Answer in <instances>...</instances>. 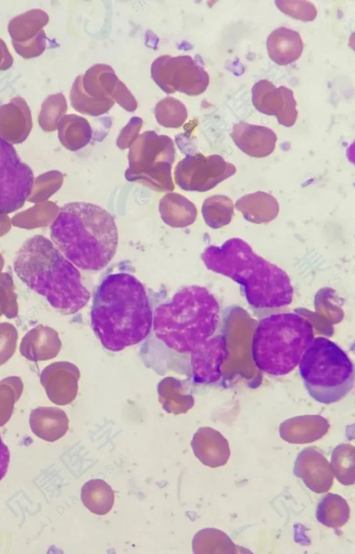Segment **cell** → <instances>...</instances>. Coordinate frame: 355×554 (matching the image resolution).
<instances>
[{
    "instance_id": "1",
    "label": "cell",
    "mask_w": 355,
    "mask_h": 554,
    "mask_svg": "<svg viewBox=\"0 0 355 554\" xmlns=\"http://www.w3.org/2000/svg\"><path fill=\"white\" fill-rule=\"evenodd\" d=\"M153 315L141 282L131 274L115 272L106 276L96 289L91 324L104 348L116 352L148 337Z\"/></svg>"
},
{
    "instance_id": "34",
    "label": "cell",
    "mask_w": 355,
    "mask_h": 554,
    "mask_svg": "<svg viewBox=\"0 0 355 554\" xmlns=\"http://www.w3.org/2000/svg\"><path fill=\"white\" fill-rule=\"evenodd\" d=\"M23 389L24 383L19 376H8L0 381V427L10 419Z\"/></svg>"
},
{
    "instance_id": "14",
    "label": "cell",
    "mask_w": 355,
    "mask_h": 554,
    "mask_svg": "<svg viewBox=\"0 0 355 554\" xmlns=\"http://www.w3.org/2000/svg\"><path fill=\"white\" fill-rule=\"evenodd\" d=\"M252 100L258 111L276 116L281 125L291 127L295 124L298 112L291 89L284 86L276 87L271 82L261 80L252 89Z\"/></svg>"
},
{
    "instance_id": "11",
    "label": "cell",
    "mask_w": 355,
    "mask_h": 554,
    "mask_svg": "<svg viewBox=\"0 0 355 554\" xmlns=\"http://www.w3.org/2000/svg\"><path fill=\"white\" fill-rule=\"evenodd\" d=\"M236 166L218 155H187L178 163L174 178L178 186L184 191H207L232 176Z\"/></svg>"
},
{
    "instance_id": "35",
    "label": "cell",
    "mask_w": 355,
    "mask_h": 554,
    "mask_svg": "<svg viewBox=\"0 0 355 554\" xmlns=\"http://www.w3.org/2000/svg\"><path fill=\"white\" fill-rule=\"evenodd\" d=\"M67 110V101L62 93L49 95L41 106L38 116L40 126L46 132L55 130Z\"/></svg>"
},
{
    "instance_id": "28",
    "label": "cell",
    "mask_w": 355,
    "mask_h": 554,
    "mask_svg": "<svg viewBox=\"0 0 355 554\" xmlns=\"http://www.w3.org/2000/svg\"><path fill=\"white\" fill-rule=\"evenodd\" d=\"M159 401L168 413L179 415L187 413L193 405V399L184 394L179 380L167 377L157 386Z\"/></svg>"
},
{
    "instance_id": "30",
    "label": "cell",
    "mask_w": 355,
    "mask_h": 554,
    "mask_svg": "<svg viewBox=\"0 0 355 554\" xmlns=\"http://www.w3.org/2000/svg\"><path fill=\"white\" fill-rule=\"evenodd\" d=\"M316 518L324 526L338 528L347 523L349 518V507L342 496L329 493L318 504Z\"/></svg>"
},
{
    "instance_id": "7",
    "label": "cell",
    "mask_w": 355,
    "mask_h": 554,
    "mask_svg": "<svg viewBox=\"0 0 355 554\" xmlns=\"http://www.w3.org/2000/svg\"><path fill=\"white\" fill-rule=\"evenodd\" d=\"M298 365L306 390L320 403L337 402L353 388L354 364L346 352L329 338H314Z\"/></svg>"
},
{
    "instance_id": "19",
    "label": "cell",
    "mask_w": 355,
    "mask_h": 554,
    "mask_svg": "<svg viewBox=\"0 0 355 554\" xmlns=\"http://www.w3.org/2000/svg\"><path fill=\"white\" fill-rule=\"evenodd\" d=\"M230 136L242 152L257 158L270 155L275 150L277 139L271 129L243 121L233 125Z\"/></svg>"
},
{
    "instance_id": "18",
    "label": "cell",
    "mask_w": 355,
    "mask_h": 554,
    "mask_svg": "<svg viewBox=\"0 0 355 554\" xmlns=\"http://www.w3.org/2000/svg\"><path fill=\"white\" fill-rule=\"evenodd\" d=\"M32 127L31 112L24 98L14 97L0 106V138L9 143H21Z\"/></svg>"
},
{
    "instance_id": "41",
    "label": "cell",
    "mask_w": 355,
    "mask_h": 554,
    "mask_svg": "<svg viewBox=\"0 0 355 554\" xmlns=\"http://www.w3.org/2000/svg\"><path fill=\"white\" fill-rule=\"evenodd\" d=\"M10 455L7 445L3 442L0 435V481L6 476L9 463Z\"/></svg>"
},
{
    "instance_id": "3",
    "label": "cell",
    "mask_w": 355,
    "mask_h": 554,
    "mask_svg": "<svg viewBox=\"0 0 355 554\" xmlns=\"http://www.w3.org/2000/svg\"><path fill=\"white\" fill-rule=\"evenodd\" d=\"M13 267L29 288L45 297L62 313H76L90 300L76 266L42 235L24 243L15 254Z\"/></svg>"
},
{
    "instance_id": "17",
    "label": "cell",
    "mask_w": 355,
    "mask_h": 554,
    "mask_svg": "<svg viewBox=\"0 0 355 554\" xmlns=\"http://www.w3.org/2000/svg\"><path fill=\"white\" fill-rule=\"evenodd\" d=\"M293 473L302 479L309 490L318 494L327 492L334 482L328 460L318 449L312 447L304 448L297 455Z\"/></svg>"
},
{
    "instance_id": "38",
    "label": "cell",
    "mask_w": 355,
    "mask_h": 554,
    "mask_svg": "<svg viewBox=\"0 0 355 554\" xmlns=\"http://www.w3.org/2000/svg\"><path fill=\"white\" fill-rule=\"evenodd\" d=\"M277 7L286 15L304 21L315 19L317 9L313 3L308 1H275Z\"/></svg>"
},
{
    "instance_id": "12",
    "label": "cell",
    "mask_w": 355,
    "mask_h": 554,
    "mask_svg": "<svg viewBox=\"0 0 355 554\" xmlns=\"http://www.w3.org/2000/svg\"><path fill=\"white\" fill-rule=\"evenodd\" d=\"M49 20L42 9L34 8L10 20L8 31L15 51L25 59L40 55L46 47V36L43 28Z\"/></svg>"
},
{
    "instance_id": "27",
    "label": "cell",
    "mask_w": 355,
    "mask_h": 554,
    "mask_svg": "<svg viewBox=\"0 0 355 554\" xmlns=\"http://www.w3.org/2000/svg\"><path fill=\"white\" fill-rule=\"evenodd\" d=\"M80 498L84 505L90 512L98 515H105L113 507L114 493L105 481L92 479L82 487Z\"/></svg>"
},
{
    "instance_id": "15",
    "label": "cell",
    "mask_w": 355,
    "mask_h": 554,
    "mask_svg": "<svg viewBox=\"0 0 355 554\" xmlns=\"http://www.w3.org/2000/svg\"><path fill=\"white\" fill-rule=\"evenodd\" d=\"M225 336L214 335L189 355L193 381L200 384H212L222 376L221 366L227 357Z\"/></svg>"
},
{
    "instance_id": "4",
    "label": "cell",
    "mask_w": 355,
    "mask_h": 554,
    "mask_svg": "<svg viewBox=\"0 0 355 554\" xmlns=\"http://www.w3.org/2000/svg\"><path fill=\"white\" fill-rule=\"evenodd\" d=\"M52 242L74 266L84 270H99L108 265L118 245L113 216L90 202L64 205L50 228Z\"/></svg>"
},
{
    "instance_id": "25",
    "label": "cell",
    "mask_w": 355,
    "mask_h": 554,
    "mask_svg": "<svg viewBox=\"0 0 355 554\" xmlns=\"http://www.w3.org/2000/svg\"><path fill=\"white\" fill-rule=\"evenodd\" d=\"M235 207L247 221L256 224L273 220L279 211L277 200L271 194L261 191L243 196L236 200Z\"/></svg>"
},
{
    "instance_id": "2",
    "label": "cell",
    "mask_w": 355,
    "mask_h": 554,
    "mask_svg": "<svg viewBox=\"0 0 355 554\" xmlns=\"http://www.w3.org/2000/svg\"><path fill=\"white\" fill-rule=\"evenodd\" d=\"M201 259L207 269L238 283L254 308H279L293 301V288L287 273L256 254L240 238L208 246Z\"/></svg>"
},
{
    "instance_id": "16",
    "label": "cell",
    "mask_w": 355,
    "mask_h": 554,
    "mask_svg": "<svg viewBox=\"0 0 355 554\" xmlns=\"http://www.w3.org/2000/svg\"><path fill=\"white\" fill-rule=\"evenodd\" d=\"M79 378V370L74 364L58 361L43 369L40 383L51 401L56 405L65 406L76 397Z\"/></svg>"
},
{
    "instance_id": "40",
    "label": "cell",
    "mask_w": 355,
    "mask_h": 554,
    "mask_svg": "<svg viewBox=\"0 0 355 554\" xmlns=\"http://www.w3.org/2000/svg\"><path fill=\"white\" fill-rule=\"evenodd\" d=\"M141 125V119L137 116L132 118L118 137V146L121 148L130 147L138 137Z\"/></svg>"
},
{
    "instance_id": "26",
    "label": "cell",
    "mask_w": 355,
    "mask_h": 554,
    "mask_svg": "<svg viewBox=\"0 0 355 554\" xmlns=\"http://www.w3.org/2000/svg\"><path fill=\"white\" fill-rule=\"evenodd\" d=\"M57 128L60 142L70 150L83 148L92 138V131L88 121L75 114L64 115Z\"/></svg>"
},
{
    "instance_id": "24",
    "label": "cell",
    "mask_w": 355,
    "mask_h": 554,
    "mask_svg": "<svg viewBox=\"0 0 355 554\" xmlns=\"http://www.w3.org/2000/svg\"><path fill=\"white\" fill-rule=\"evenodd\" d=\"M266 46L270 59L279 65L296 61L304 49L299 33L285 27L273 31L267 38Z\"/></svg>"
},
{
    "instance_id": "10",
    "label": "cell",
    "mask_w": 355,
    "mask_h": 554,
    "mask_svg": "<svg viewBox=\"0 0 355 554\" xmlns=\"http://www.w3.org/2000/svg\"><path fill=\"white\" fill-rule=\"evenodd\" d=\"M33 182L31 168L21 160L11 144L0 138V216L21 208Z\"/></svg>"
},
{
    "instance_id": "21",
    "label": "cell",
    "mask_w": 355,
    "mask_h": 554,
    "mask_svg": "<svg viewBox=\"0 0 355 554\" xmlns=\"http://www.w3.org/2000/svg\"><path fill=\"white\" fill-rule=\"evenodd\" d=\"M61 347V340L55 329L38 324L24 335L19 345V352L26 359L37 362L55 358Z\"/></svg>"
},
{
    "instance_id": "22",
    "label": "cell",
    "mask_w": 355,
    "mask_h": 554,
    "mask_svg": "<svg viewBox=\"0 0 355 554\" xmlns=\"http://www.w3.org/2000/svg\"><path fill=\"white\" fill-rule=\"evenodd\" d=\"M29 424L36 436L50 442L62 438L69 429L67 415L58 407L40 406L33 409Z\"/></svg>"
},
{
    "instance_id": "33",
    "label": "cell",
    "mask_w": 355,
    "mask_h": 554,
    "mask_svg": "<svg viewBox=\"0 0 355 554\" xmlns=\"http://www.w3.org/2000/svg\"><path fill=\"white\" fill-rule=\"evenodd\" d=\"M355 448L349 444L338 445L333 451L330 467L336 479L344 485L354 483Z\"/></svg>"
},
{
    "instance_id": "23",
    "label": "cell",
    "mask_w": 355,
    "mask_h": 554,
    "mask_svg": "<svg viewBox=\"0 0 355 554\" xmlns=\"http://www.w3.org/2000/svg\"><path fill=\"white\" fill-rule=\"evenodd\" d=\"M329 424L318 416L297 417L287 419L279 426V435L292 444H305L322 438L327 432Z\"/></svg>"
},
{
    "instance_id": "8",
    "label": "cell",
    "mask_w": 355,
    "mask_h": 554,
    "mask_svg": "<svg viewBox=\"0 0 355 554\" xmlns=\"http://www.w3.org/2000/svg\"><path fill=\"white\" fill-rule=\"evenodd\" d=\"M175 150L172 139L155 131L139 135L130 146L125 176L158 191L174 189L171 177Z\"/></svg>"
},
{
    "instance_id": "36",
    "label": "cell",
    "mask_w": 355,
    "mask_h": 554,
    "mask_svg": "<svg viewBox=\"0 0 355 554\" xmlns=\"http://www.w3.org/2000/svg\"><path fill=\"white\" fill-rule=\"evenodd\" d=\"M155 113L157 123L166 128H180L187 118L184 105L172 96H167L159 101L155 106Z\"/></svg>"
},
{
    "instance_id": "5",
    "label": "cell",
    "mask_w": 355,
    "mask_h": 554,
    "mask_svg": "<svg viewBox=\"0 0 355 554\" xmlns=\"http://www.w3.org/2000/svg\"><path fill=\"white\" fill-rule=\"evenodd\" d=\"M219 320L216 297L206 288L193 285L155 309L151 331L168 349L190 355L215 335Z\"/></svg>"
},
{
    "instance_id": "29",
    "label": "cell",
    "mask_w": 355,
    "mask_h": 554,
    "mask_svg": "<svg viewBox=\"0 0 355 554\" xmlns=\"http://www.w3.org/2000/svg\"><path fill=\"white\" fill-rule=\"evenodd\" d=\"M196 554L236 553L237 547L223 531L209 528L199 530L192 540Z\"/></svg>"
},
{
    "instance_id": "39",
    "label": "cell",
    "mask_w": 355,
    "mask_h": 554,
    "mask_svg": "<svg viewBox=\"0 0 355 554\" xmlns=\"http://www.w3.org/2000/svg\"><path fill=\"white\" fill-rule=\"evenodd\" d=\"M18 331L9 322L0 323V365L5 364L15 354Z\"/></svg>"
},
{
    "instance_id": "13",
    "label": "cell",
    "mask_w": 355,
    "mask_h": 554,
    "mask_svg": "<svg viewBox=\"0 0 355 554\" xmlns=\"http://www.w3.org/2000/svg\"><path fill=\"white\" fill-rule=\"evenodd\" d=\"M83 87L94 98L112 99L128 112L137 109L135 98L110 65L97 64L90 67L83 75Z\"/></svg>"
},
{
    "instance_id": "37",
    "label": "cell",
    "mask_w": 355,
    "mask_h": 554,
    "mask_svg": "<svg viewBox=\"0 0 355 554\" xmlns=\"http://www.w3.org/2000/svg\"><path fill=\"white\" fill-rule=\"evenodd\" d=\"M12 278L7 273L0 275V306L2 314L11 319L18 314L17 294Z\"/></svg>"
},
{
    "instance_id": "9",
    "label": "cell",
    "mask_w": 355,
    "mask_h": 554,
    "mask_svg": "<svg viewBox=\"0 0 355 554\" xmlns=\"http://www.w3.org/2000/svg\"><path fill=\"white\" fill-rule=\"evenodd\" d=\"M151 75L165 92H180L189 96L204 92L209 83L207 71L189 55H162L152 64Z\"/></svg>"
},
{
    "instance_id": "31",
    "label": "cell",
    "mask_w": 355,
    "mask_h": 554,
    "mask_svg": "<svg viewBox=\"0 0 355 554\" xmlns=\"http://www.w3.org/2000/svg\"><path fill=\"white\" fill-rule=\"evenodd\" d=\"M70 102L78 112L94 116L106 113L114 105L112 99H99L87 94L83 87V75L78 76L73 83Z\"/></svg>"
},
{
    "instance_id": "42",
    "label": "cell",
    "mask_w": 355,
    "mask_h": 554,
    "mask_svg": "<svg viewBox=\"0 0 355 554\" xmlns=\"http://www.w3.org/2000/svg\"><path fill=\"white\" fill-rule=\"evenodd\" d=\"M13 64V58L5 42L0 38V71L10 69Z\"/></svg>"
},
{
    "instance_id": "6",
    "label": "cell",
    "mask_w": 355,
    "mask_h": 554,
    "mask_svg": "<svg viewBox=\"0 0 355 554\" xmlns=\"http://www.w3.org/2000/svg\"><path fill=\"white\" fill-rule=\"evenodd\" d=\"M313 338V326L302 315L295 313L270 315L259 321L254 333L253 361L270 375H286L298 365Z\"/></svg>"
},
{
    "instance_id": "32",
    "label": "cell",
    "mask_w": 355,
    "mask_h": 554,
    "mask_svg": "<svg viewBox=\"0 0 355 554\" xmlns=\"http://www.w3.org/2000/svg\"><path fill=\"white\" fill-rule=\"evenodd\" d=\"M202 214L206 224L218 229L228 225L234 216L232 200L224 195H214L206 198L202 204Z\"/></svg>"
},
{
    "instance_id": "20",
    "label": "cell",
    "mask_w": 355,
    "mask_h": 554,
    "mask_svg": "<svg viewBox=\"0 0 355 554\" xmlns=\"http://www.w3.org/2000/svg\"><path fill=\"white\" fill-rule=\"evenodd\" d=\"M191 446L196 457L211 468L223 466L230 456L228 441L211 427L199 428L193 436Z\"/></svg>"
},
{
    "instance_id": "43",
    "label": "cell",
    "mask_w": 355,
    "mask_h": 554,
    "mask_svg": "<svg viewBox=\"0 0 355 554\" xmlns=\"http://www.w3.org/2000/svg\"><path fill=\"white\" fill-rule=\"evenodd\" d=\"M2 315H3V314H2L1 309V306H0V317H1Z\"/></svg>"
}]
</instances>
